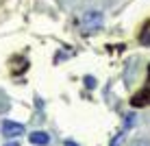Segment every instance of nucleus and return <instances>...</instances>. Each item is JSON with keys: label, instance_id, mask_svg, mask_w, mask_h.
<instances>
[{"label": "nucleus", "instance_id": "nucleus-1", "mask_svg": "<svg viewBox=\"0 0 150 146\" xmlns=\"http://www.w3.org/2000/svg\"><path fill=\"white\" fill-rule=\"evenodd\" d=\"M81 24H83V28H98L102 24V13L100 11H87V13H83L81 15Z\"/></svg>", "mask_w": 150, "mask_h": 146}, {"label": "nucleus", "instance_id": "nucleus-2", "mask_svg": "<svg viewBox=\"0 0 150 146\" xmlns=\"http://www.w3.org/2000/svg\"><path fill=\"white\" fill-rule=\"evenodd\" d=\"M2 135H7V137H15V140H18L20 135H24V124L13 122V120H2Z\"/></svg>", "mask_w": 150, "mask_h": 146}, {"label": "nucleus", "instance_id": "nucleus-3", "mask_svg": "<svg viewBox=\"0 0 150 146\" xmlns=\"http://www.w3.org/2000/svg\"><path fill=\"white\" fill-rule=\"evenodd\" d=\"M28 140H30V144H35V146H46L50 142V135L44 133V131H35V133L28 135Z\"/></svg>", "mask_w": 150, "mask_h": 146}, {"label": "nucleus", "instance_id": "nucleus-4", "mask_svg": "<svg viewBox=\"0 0 150 146\" xmlns=\"http://www.w3.org/2000/svg\"><path fill=\"white\" fill-rule=\"evenodd\" d=\"M139 41H142V44H150V22L144 26L142 35H139Z\"/></svg>", "mask_w": 150, "mask_h": 146}, {"label": "nucleus", "instance_id": "nucleus-5", "mask_svg": "<svg viewBox=\"0 0 150 146\" xmlns=\"http://www.w3.org/2000/svg\"><path fill=\"white\" fill-rule=\"evenodd\" d=\"M133 146H150V142H146V140H137Z\"/></svg>", "mask_w": 150, "mask_h": 146}, {"label": "nucleus", "instance_id": "nucleus-6", "mask_svg": "<svg viewBox=\"0 0 150 146\" xmlns=\"http://www.w3.org/2000/svg\"><path fill=\"white\" fill-rule=\"evenodd\" d=\"M65 146H79L76 142H72V140H65Z\"/></svg>", "mask_w": 150, "mask_h": 146}, {"label": "nucleus", "instance_id": "nucleus-7", "mask_svg": "<svg viewBox=\"0 0 150 146\" xmlns=\"http://www.w3.org/2000/svg\"><path fill=\"white\" fill-rule=\"evenodd\" d=\"M7 146H20V142H18V140H15V142H9Z\"/></svg>", "mask_w": 150, "mask_h": 146}]
</instances>
